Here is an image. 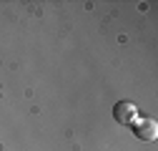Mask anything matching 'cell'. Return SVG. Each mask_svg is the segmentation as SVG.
<instances>
[{
	"label": "cell",
	"instance_id": "2",
	"mask_svg": "<svg viewBox=\"0 0 158 151\" xmlns=\"http://www.w3.org/2000/svg\"><path fill=\"white\" fill-rule=\"evenodd\" d=\"M133 134L141 141H156L158 139V126L153 119H135L133 121Z\"/></svg>",
	"mask_w": 158,
	"mask_h": 151
},
{
	"label": "cell",
	"instance_id": "1",
	"mask_svg": "<svg viewBox=\"0 0 158 151\" xmlns=\"http://www.w3.org/2000/svg\"><path fill=\"white\" fill-rule=\"evenodd\" d=\"M113 119L123 126H131L135 119H138V106L133 101H118L113 106Z\"/></svg>",
	"mask_w": 158,
	"mask_h": 151
}]
</instances>
